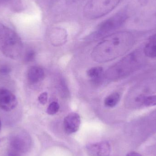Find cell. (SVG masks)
<instances>
[{
	"mask_svg": "<svg viewBox=\"0 0 156 156\" xmlns=\"http://www.w3.org/2000/svg\"><path fill=\"white\" fill-rule=\"evenodd\" d=\"M135 43L134 36L127 31H119L106 36L91 52L92 58L99 63L116 59L129 52Z\"/></svg>",
	"mask_w": 156,
	"mask_h": 156,
	"instance_id": "cell-1",
	"label": "cell"
},
{
	"mask_svg": "<svg viewBox=\"0 0 156 156\" xmlns=\"http://www.w3.org/2000/svg\"><path fill=\"white\" fill-rule=\"evenodd\" d=\"M140 52L134 51L111 66L105 73L110 81H117L130 76L139 69L144 62Z\"/></svg>",
	"mask_w": 156,
	"mask_h": 156,
	"instance_id": "cell-2",
	"label": "cell"
},
{
	"mask_svg": "<svg viewBox=\"0 0 156 156\" xmlns=\"http://www.w3.org/2000/svg\"><path fill=\"white\" fill-rule=\"evenodd\" d=\"M23 44L20 37L10 28L0 24V50L6 56L16 59L20 56Z\"/></svg>",
	"mask_w": 156,
	"mask_h": 156,
	"instance_id": "cell-3",
	"label": "cell"
},
{
	"mask_svg": "<svg viewBox=\"0 0 156 156\" xmlns=\"http://www.w3.org/2000/svg\"><path fill=\"white\" fill-rule=\"evenodd\" d=\"M121 0H89L84 6L83 15L89 20L103 17L114 10Z\"/></svg>",
	"mask_w": 156,
	"mask_h": 156,
	"instance_id": "cell-4",
	"label": "cell"
},
{
	"mask_svg": "<svg viewBox=\"0 0 156 156\" xmlns=\"http://www.w3.org/2000/svg\"><path fill=\"white\" fill-rule=\"evenodd\" d=\"M127 14L126 10H123L102 22L92 35V37L98 38L103 36L119 28L126 21Z\"/></svg>",
	"mask_w": 156,
	"mask_h": 156,
	"instance_id": "cell-5",
	"label": "cell"
},
{
	"mask_svg": "<svg viewBox=\"0 0 156 156\" xmlns=\"http://www.w3.org/2000/svg\"><path fill=\"white\" fill-rule=\"evenodd\" d=\"M11 146L15 152L24 153L29 148L31 140L25 133H16L12 136L10 142Z\"/></svg>",
	"mask_w": 156,
	"mask_h": 156,
	"instance_id": "cell-6",
	"label": "cell"
},
{
	"mask_svg": "<svg viewBox=\"0 0 156 156\" xmlns=\"http://www.w3.org/2000/svg\"><path fill=\"white\" fill-rule=\"evenodd\" d=\"M17 105L15 95L9 90L0 88V107L4 111H12Z\"/></svg>",
	"mask_w": 156,
	"mask_h": 156,
	"instance_id": "cell-7",
	"label": "cell"
},
{
	"mask_svg": "<svg viewBox=\"0 0 156 156\" xmlns=\"http://www.w3.org/2000/svg\"><path fill=\"white\" fill-rule=\"evenodd\" d=\"M81 123L80 115L76 112L69 114L64 120L63 126L65 132L68 134L76 133L79 130Z\"/></svg>",
	"mask_w": 156,
	"mask_h": 156,
	"instance_id": "cell-8",
	"label": "cell"
},
{
	"mask_svg": "<svg viewBox=\"0 0 156 156\" xmlns=\"http://www.w3.org/2000/svg\"><path fill=\"white\" fill-rule=\"evenodd\" d=\"M87 148L91 156H109L111 153V146L106 142L91 144Z\"/></svg>",
	"mask_w": 156,
	"mask_h": 156,
	"instance_id": "cell-9",
	"label": "cell"
},
{
	"mask_svg": "<svg viewBox=\"0 0 156 156\" xmlns=\"http://www.w3.org/2000/svg\"><path fill=\"white\" fill-rule=\"evenodd\" d=\"M67 39V33L64 28L56 27L50 32V41L54 45H62L66 42Z\"/></svg>",
	"mask_w": 156,
	"mask_h": 156,
	"instance_id": "cell-10",
	"label": "cell"
},
{
	"mask_svg": "<svg viewBox=\"0 0 156 156\" xmlns=\"http://www.w3.org/2000/svg\"><path fill=\"white\" fill-rule=\"evenodd\" d=\"M44 70L38 66H33L29 69L27 73L28 81L32 83H37L43 80L44 78Z\"/></svg>",
	"mask_w": 156,
	"mask_h": 156,
	"instance_id": "cell-11",
	"label": "cell"
},
{
	"mask_svg": "<svg viewBox=\"0 0 156 156\" xmlns=\"http://www.w3.org/2000/svg\"><path fill=\"white\" fill-rule=\"evenodd\" d=\"M135 104L145 107H152L156 105V94H140L134 99Z\"/></svg>",
	"mask_w": 156,
	"mask_h": 156,
	"instance_id": "cell-12",
	"label": "cell"
},
{
	"mask_svg": "<svg viewBox=\"0 0 156 156\" xmlns=\"http://www.w3.org/2000/svg\"><path fill=\"white\" fill-rule=\"evenodd\" d=\"M144 54L147 57L156 58V34L149 37L144 48Z\"/></svg>",
	"mask_w": 156,
	"mask_h": 156,
	"instance_id": "cell-13",
	"label": "cell"
},
{
	"mask_svg": "<svg viewBox=\"0 0 156 156\" xmlns=\"http://www.w3.org/2000/svg\"><path fill=\"white\" fill-rule=\"evenodd\" d=\"M87 75L93 82L96 83L101 80L103 75V69L101 67L91 68L87 71Z\"/></svg>",
	"mask_w": 156,
	"mask_h": 156,
	"instance_id": "cell-14",
	"label": "cell"
},
{
	"mask_svg": "<svg viewBox=\"0 0 156 156\" xmlns=\"http://www.w3.org/2000/svg\"><path fill=\"white\" fill-rule=\"evenodd\" d=\"M121 99V95L118 92H114L109 94L104 100L105 106L112 108L117 105Z\"/></svg>",
	"mask_w": 156,
	"mask_h": 156,
	"instance_id": "cell-15",
	"label": "cell"
},
{
	"mask_svg": "<svg viewBox=\"0 0 156 156\" xmlns=\"http://www.w3.org/2000/svg\"><path fill=\"white\" fill-rule=\"evenodd\" d=\"M59 105L58 103L53 101L49 104L47 109V112L48 115H53L55 114L59 111Z\"/></svg>",
	"mask_w": 156,
	"mask_h": 156,
	"instance_id": "cell-16",
	"label": "cell"
},
{
	"mask_svg": "<svg viewBox=\"0 0 156 156\" xmlns=\"http://www.w3.org/2000/svg\"><path fill=\"white\" fill-rule=\"evenodd\" d=\"M36 54L35 51L32 49L28 50L25 54L24 56L25 61L26 62H31L34 59Z\"/></svg>",
	"mask_w": 156,
	"mask_h": 156,
	"instance_id": "cell-17",
	"label": "cell"
},
{
	"mask_svg": "<svg viewBox=\"0 0 156 156\" xmlns=\"http://www.w3.org/2000/svg\"><path fill=\"white\" fill-rule=\"evenodd\" d=\"M48 98L47 93L43 92L39 95L38 97V100L40 104L42 105H45L47 103Z\"/></svg>",
	"mask_w": 156,
	"mask_h": 156,
	"instance_id": "cell-18",
	"label": "cell"
},
{
	"mask_svg": "<svg viewBox=\"0 0 156 156\" xmlns=\"http://www.w3.org/2000/svg\"><path fill=\"white\" fill-rule=\"evenodd\" d=\"M126 156H143L140 154L135 152H131L128 153Z\"/></svg>",
	"mask_w": 156,
	"mask_h": 156,
	"instance_id": "cell-19",
	"label": "cell"
},
{
	"mask_svg": "<svg viewBox=\"0 0 156 156\" xmlns=\"http://www.w3.org/2000/svg\"><path fill=\"white\" fill-rule=\"evenodd\" d=\"M1 126H2V123H1V120H0V131H1Z\"/></svg>",
	"mask_w": 156,
	"mask_h": 156,
	"instance_id": "cell-20",
	"label": "cell"
},
{
	"mask_svg": "<svg viewBox=\"0 0 156 156\" xmlns=\"http://www.w3.org/2000/svg\"><path fill=\"white\" fill-rule=\"evenodd\" d=\"M73 1H76V0H73Z\"/></svg>",
	"mask_w": 156,
	"mask_h": 156,
	"instance_id": "cell-21",
	"label": "cell"
}]
</instances>
